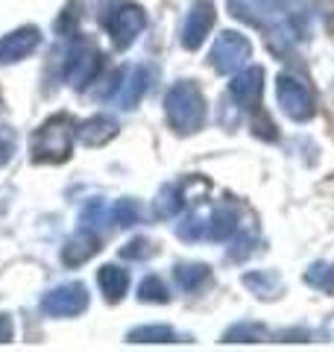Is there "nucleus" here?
Listing matches in <instances>:
<instances>
[{"instance_id": "nucleus-1", "label": "nucleus", "mask_w": 334, "mask_h": 352, "mask_svg": "<svg viewBox=\"0 0 334 352\" xmlns=\"http://www.w3.org/2000/svg\"><path fill=\"white\" fill-rule=\"evenodd\" d=\"M164 106H167V120H170V126L176 132L191 135V132L203 129V124H205V97L197 88V82H191V80L176 82L170 91H167Z\"/></svg>"}, {"instance_id": "nucleus-2", "label": "nucleus", "mask_w": 334, "mask_h": 352, "mask_svg": "<svg viewBox=\"0 0 334 352\" xmlns=\"http://www.w3.org/2000/svg\"><path fill=\"white\" fill-rule=\"evenodd\" d=\"M74 147V129L68 118L47 120L30 141V156L36 162H65Z\"/></svg>"}, {"instance_id": "nucleus-3", "label": "nucleus", "mask_w": 334, "mask_h": 352, "mask_svg": "<svg viewBox=\"0 0 334 352\" xmlns=\"http://www.w3.org/2000/svg\"><path fill=\"white\" fill-rule=\"evenodd\" d=\"M106 32L115 41V47H129L132 41L141 36V30L147 27V18H144V9L135 3H118L111 12L100 15Z\"/></svg>"}, {"instance_id": "nucleus-4", "label": "nucleus", "mask_w": 334, "mask_h": 352, "mask_svg": "<svg viewBox=\"0 0 334 352\" xmlns=\"http://www.w3.org/2000/svg\"><path fill=\"white\" fill-rule=\"evenodd\" d=\"M249 59H252V44L247 36H241L235 30L220 32L214 47H211V65H214L220 74H235Z\"/></svg>"}, {"instance_id": "nucleus-5", "label": "nucleus", "mask_w": 334, "mask_h": 352, "mask_svg": "<svg viewBox=\"0 0 334 352\" xmlns=\"http://www.w3.org/2000/svg\"><path fill=\"white\" fill-rule=\"evenodd\" d=\"M276 100L291 120H311L314 118V97H311L308 85L299 80V76H291V74L278 76L276 80Z\"/></svg>"}, {"instance_id": "nucleus-6", "label": "nucleus", "mask_w": 334, "mask_h": 352, "mask_svg": "<svg viewBox=\"0 0 334 352\" xmlns=\"http://www.w3.org/2000/svg\"><path fill=\"white\" fill-rule=\"evenodd\" d=\"M100 71V53L91 41H80L76 47H71L68 62H65V76L74 88H82L94 80V74Z\"/></svg>"}, {"instance_id": "nucleus-7", "label": "nucleus", "mask_w": 334, "mask_h": 352, "mask_svg": "<svg viewBox=\"0 0 334 352\" xmlns=\"http://www.w3.org/2000/svg\"><path fill=\"white\" fill-rule=\"evenodd\" d=\"M41 308L53 317H74L88 308V291L82 285H59L41 300Z\"/></svg>"}, {"instance_id": "nucleus-8", "label": "nucleus", "mask_w": 334, "mask_h": 352, "mask_svg": "<svg viewBox=\"0 0 334 352\" xmlns=\"http://www.w3.org/2000/svg\"><path fill=\"white\" fill-rule=\"evenodd\" d=\"M211 27H214V3L211 0H194L191 12L182 24V47L197 50L205 41Z\"/></svg>"}, {"instance_id": "nucleus-9", "label": "nucleus", "mask_w": 334, "mask_h": 352, "mask_svg": "<svg viewBox=\"0 0 334 352\" xmlns=\"http://www.w3.org/2000/svg\"><path fill=\"white\" fill-rule=\"evenodd\" d=\"M38 41H41V36H38L36 27H24V30L9 32V36L0 38V65L27 59L30 53L38 47Z\"/></svg>"}, {"instance_id": "nucleus-10", "label": "nucleus", "mask_w": 334, "mask_h": 352, "mask_svg": "<svg viewBox=\"0 0 334 352\" xmlns=\"http://www.w3.org/2000/svg\"><path fill=\"white\" fill-rule=\"evenodd\" d=\"M261 88H264V71L261 68H247L229 82V94L238 106L255 109L261 100Z\"/></svg>"}, {"instance_id": "nucleus-11", "label": "nucleus", "mask_w": 334, "mask_h": 352, "mask_svg": "<svg viewBox=\"0 0 334 352\" xmlns=\"http://www.w3.org/2000/svg\"><path fill=\"white\" fill-rule=\"evenodd\" d=\"M115 132H118L115 120L106 115H94L76 126V138H80L85 147H100V144H106L109 138H115Z\"/></svg>"}, {"instance_id": "nucleus-12", "label": "nucleus", "mask_w": 334, "mask_h": 352, "mask_svg": "<svg viewBox=\"0 0 334 352\" xmlns=\"http://www.w3.org/2000/svg\"><path fill=\"white\" fill-rule=\"evenodd\" d=\"M97 282H100V288H103L106 300L118 302L129 288V273L124 267H115V264H106V267L97 273Z\"/></svg>"}, {"instance_id": "nucleus-13", "label": "nucleus", "mask_w": 334, "mask_h": 352, "mask_svg": "<svg viewBox=\"0 0 334 352\" xmlns=\"http://www.w3.org/2000/svg\"><path fill=\"white\" fill-rule=\"evenodd\" d=\"M238 232V212L232 206H220L208 214V238L226 241Z\"/></svg>"}, {"instance_id": "nucleus-14", "label": "nucleus", "mask_w": 334, "mask_h": 352, "mask_svg": "<svg viewBox=\"0 0 334 352\" xmlns=\"http://www.w3.org/2000/svg\"><path fill=\"white\" fill-rule=\"evenodd\" d=\"M243 285L258 296V300H276L278 294H282V279L276 276L270 270H252L243 276Z\"/></svg>"}, {"instance_id": "nucleus-15", "label": "nucleus", "mask_w": 334, "mask_h": 352, "mask_svg": "<svg viewBox=\"0 0 334 352\" xmlns=\"http://www.w3.org/2000/svg\"><path fill=\"white\" fill-rule=\"evenodd\" d=\"M147 85H150V71L147 68H132L129 76H126V82H124V88H120V97H118L120 106H124V109L138 106L144 91H147Z\"/></svg>"}, {"instance_id": "nucleus-16", "label": "nucleus", "mask_w": 334, "mask_h": 352, "mask_svg": "<svg viewBox=\"0 0 334 352\" xmlns=\"http://www.w3.org/2000/svg\"><path fill=\"white\" fill-rule=\"evenodd\" d=\"M97 252V235H91V232H80L76 238H71L68 244H65V250H62V261L65 264H82V261H88Z\"/></svg>"}, {"instance_id": "nucleus-17", "label": "nucleus", "mask_w": 334, "mask_h": 352, "mask_svg": "<svg viewBox=\"0 0 334 352\" xmlns=\"http://www.w3.org/2000/svg\"><path fill=\"white\" fill-rule=\"evenodd\" d=\"M173 279L182 291H197L211 279V270L205 264H179V267L173 270Z\"/></svg>"}, {"instance_id": "nucleus-18", "label": "nucleus", "mask_w": 334, "mask_h": 352, "mask_svg": "<svg viewBox=\"0 0 334 352\" xmlns=\"http://www.w3.org/2000/svg\"><path fill=\"white\" fill-rule=\"evenodd\" d=\"M182 203H185V191H182V185H164L162 194L155 197L153 212H155V217H173V214L182 208Z\"/></svg>"}, {"instance_id": "nucleus-19", "label": "nucleus", "mask_w": 334, "mask_h": 352, "mask_svg": "<svg viewBox=\"0 0 334 352\" xmlns=\"http://www.w3.org/2000/svg\"><path fill=\"white\" fill-rule=\"evenodd\" d=\"M176 338L179 335L170 326H141L129 332V340H135V344H173Z\"/></svg>"}, {"instance_id": "nucleus-20", "label": "nucleus", "mask_w": 334, "mask_h": 352, "mask_svg": "<svg viewBox=\"0 0 334 352\" xmlns=\"http://www.w3.org/2000/svg\"><path fill=\"white\" fill-rule=\"evenodd\" d=\"M264 338H267V329L261 323H238L223 335L226 344H252V340H264Z\"/></svg>"}, {"instance_id": "nucleus-21", "label": "nucleus", "mask_w": 334, "mask_h": 352, "mask_svg": "<svg viewBox=\"0 0 334 352\" xmlns=\"http://www.w3.org/2000/svg\"><path fill=\"white\" fill-rule=\"evenodd\" d=\"M305 282L317 291L334 294V264H311L305 273Z\"/></svg>"}, {"instance_id": "nucleus-22", "label": "nucleus", "mask_w": 334, "mask_h": 352, "mask_svg": "<svg viewBox=\"0 0 334 352\" xmlns=\"http://www.w3.org/2000/svg\"><path fill=\"white\" fill-rule=\"evenodd\" d=\"M176 235L185 238V241L208 238V217H203V214H191V217H185L182 223L176 226Z\"/></svg>"}, {"instance_id": "nucleus-23", "label": "nucleus", "mask_w": 334, "mask_h": 352, "mask_svg": "<svg viewBox=\"0 0 334 352\" xmlns=\"http://www.w3.org/2000/svg\"><path fill=\"white\" fill-rule=\"evenodd\" d=\"M111 220H115L118 226H135L138 220H141V206L135 200H120L111 206Z\"/></svg>"}, {"instance_id": "nucleus-24", "label": "nucleus", "mask_w": 334, "mask_h": 352, "mask_svg": "<svg viewBox=\"0 0 334 352\" xmlns=\"http://www.w3.org/2000/svg\"><path fill=\"white\" fill-rule=\"evenodd\" d=\"M106 220H111V208L103 200L85 203V208H82V223H85V229H97L100 223H106Z\"/></svg>"}, {"instance_id": "nucleus-25", "label": "nucleus", "mask_w": 334, "mask_h": 352, "mask_svg": "<svg viewBox=\"0 0 334 352\" xmlns=\"http://www.w3.org/2000/svg\"><path fill=\"white\" fill-rule=\"evenodd\" d=\"M138 296H141L144 302H167V288L162 285L159 276H150V279H144V282H141Z\"/></svg>"}, {"instance_id": "nucleus-26", "label": "nucleus", "mask_w": 334, "mask_h": 352, "mask_svg": "<svg viewBox=\"0 0 334 352\" xmlns=\"http://www.w3.org/2000/svg\"><path fill=\"white\" fill-rule=\"evenodd\" d=\"M120 256L124 258H147V256H153V244L150 241H144V238H138V241H132V244H126L124 250H120Z\"/></svg>"}, {"instance_id": "nucleus-27", "label": "nucleus", "mask_w": 334, "mask_h": 352, "mask_svg": "<svg viewBox=\"0 0 334 352\" xmlns=\"http://www.w3.org/2000/svg\"><path fill=\"white\" fill-rule=\"evenodd\" d=\"M252 252V232H243V235H238V241L232 244V250H229V256L232 258H243V256H249Z\"/></svg>"}, {"instance_id": "nucleus-28", "label": "nucleus", "mask_w": 334, "mask_h": 352, "mask_svg": "<svg viewBox=\"0 0 334 352\" xmlns=\"http://www.w3.org/2000/svg\"><path fill=\"white\" fill-rule=\"evenodd\" d=\"M12 150H15V141L9 132H0V164H6L9 156H12Z\"/></svg>"}, {"instance_id": "nucleus-29", "label": "nucleus", "mask_w": 334, "mask_h": 352, "mask_svg": "<svg viewBox=\"0 0 334 352\" xmlns=\"http://www.w3.org/2000/svg\"><path fill=\"white\" fill-rule=\"evenodd\" d=\"M9 338H12V320L0 314V344H3V340H9Z\"/></svg>"}]
</instances>
